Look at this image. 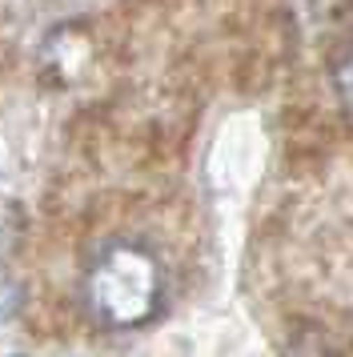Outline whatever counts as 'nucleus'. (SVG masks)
<instances>
[{
  "mask_svg": "<svg viewBox=\"0 0 353 357\" xmlns=\"http://www.w3.org/2000/svg\"><path fill=\"white\" fill-rule=\"evenodd\" d=\"M84 309L100 329H141L165 309L169 277L144 241L117 237L100 245L84 269Z\"/></svg>",
  "mask_w": 353,
  "mask_h": 357,
  "instance_id": "f257e3e1",
  "label": "nucleus"
},
{
  "mask_svg": "<svg viewBox=\"0 0 353 357\" xmlns=\"http://www.w3.org/2000/svg\"><path fill=\"white\" fill-rule=\"evenodd\" d=\"M329 81H333V93L341 97V105L353 113V40L345 49L333 52V61H329Z\"/></svg>",
  "mask_w": 353,
  "mask_h": 357,
  "instance_id": "f03ea898",
  "label": "nucleus"
},
{
  "mask_svg": "<svg viewBox=\"0 0 353 357\" xmlns=\"http://www.w3.org/2000/svg\"><path fill=\"white\" fill-rule=\"evenodd\" d=\"M16 309H20V285H16V277L0 265V325L13 321Z\"/></svg>",
  "mask_w": 353,
  "mask_h": 357,
  "instance_id": "7ed1b4c3",
  "label": "nucleus"
}]
</instances>
